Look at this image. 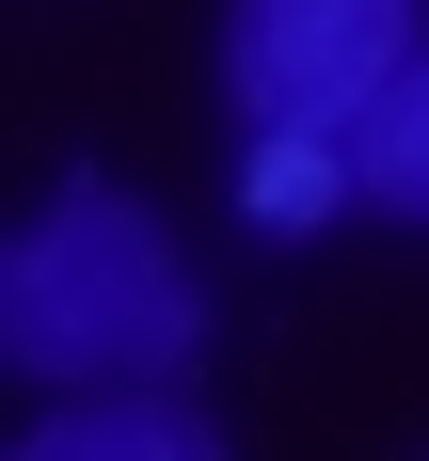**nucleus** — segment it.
Here are the masks:
<instances>
[{"label": "nucleus", "instance_id": "nucleus-1", "mask_svg": "<svg viewBox=\"0 0 429 461\" xmlns=\"http://www.w3.org/2000/svg\"><path fill=\"white\" fill-rule=\"evenodd\" d=\"M0 350L32 382H112V398H159V382L207 350V286L175 271V239L143 223L112 176H64L32 207V239L0 255Z\"/></svg>", "mask_w": 429, "mask_h": 461}, {"label": "nucleus", "instance_id": "nucleus-2", "mask_svg": "<svg viewBox=\"0 0 429 461\" xmlns=\"http://www.w3.org/2000/svg\"><path fill=\"white\" fill-rule=\"evenodd\" d=\"M223 80H238L255 128L350 143L381 95L414 80V0H238L223 16Z\"/></svg>", "mask_w": 429, "mask_h": 461}, {"label": "nucleus", "instance_id": "nucleus-3", "mask_svg": "<svg viewBox=\"0 0 429 461\" xmlns=\"http://www.w3.org/2000/svg\"><path fill=\"white\" fill-rule=\"evenodd\" d=\"M350 191H366V176H350V143H318V128H255V143H238V207H255L271 239H318Z\"/></svg>", "mask_w": 429, "mask_h": 461}, {"label": "nucleus", "instance_id": "nucleus-4", "mask_svg": "<svg viewBox=\"0 0 429 461\" xmlns=\"http://www.w3.org/2000/svg\"><path fill=\"white\" fill-rule=\"evenodd\" d=\"M16 461H223V429L175 414V398H80V414H48Z\"/></svg>", "mask_w": 429, "mask_h": 461}, {"label": "nucleus", "instance_id": "nucleus-5", "mask_svg": "<svg viewBox=\"0 0 429 461\" xmlns=\"http://www.w3.org/2000/svg\"><path fill=\"white\" fill-rule=\"evenodd\" d=\"M350 176H366V207H398V223H429V48H414V80L381 95L366 128H350Z\"/></svg>", "mask_w": 429, "mask_h": 461}]
</instances>
